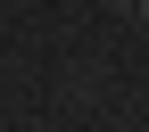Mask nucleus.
<instances>
[{"label":"nucleus","mask_w":149,"mask_h":132,"mask_svg":"<svg viewBox=\"0 0 149 132\" xmlns=\"http://www.w3.org/2000/svg\"><path fill=\"white\" fill-rule=\"evenodd\" d=\"M108 8H116V17H133V0H108Z\"/></svg>","instance_id":"1"},{"label":"nucleus","mask_w":149,"mask_h":132,"mask_svg":"<svg viewBox=\"0 0 149 132\" xmlns=\"http://www.w3.org/2000/svg\"><path fill=\"white\" fill-rule=\"evenodd\" d=\"M133 17H141V25H149V0H133Z\"/></svg>","instance_id":"2"}]
</instances>
